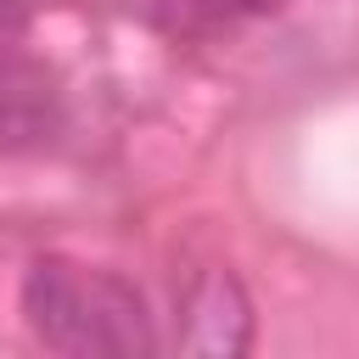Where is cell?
I'll list each match as a JSON object with an SVG mask.
<instances>
[{"label":"cell","instance_id":"1","mask_svg":"<svg viewBox=\"0 0 359 359\" xmlns=\"http://www.w3.org/2000/svg\"><path fill=\"white\" fill-rule=\"evenodd\" d=\"M28 331L67 359H146L157 353V325L135 280L79 258H34L22 275Z\"/></svg>","mask_w":359,"mask_h":359},{"label":"cell","instance_id":"2","mask_svg":"<svg viewBox=\"0 0 359 359\" xmlns=\"http://www.w3.org/2000/svg\"><path fill=\"white\" fill-rule=\"evenodd\" d=\"M180 348L208 353V359H236L252 348V303L230 269H208L185 292V320H180Z\"/></svg>","mask_w":359,"mask_h":359},{"label":"cell","instance_id":"3","mask_svg":"<svg viewBox=\"0 0 359 359\" xmlns=\"http://www.w3.org/2000/svg\"><path fill=\"white\" fill-rule=\"evenodd\" d=\"M50 107H56V95L45 90V79L34 67L0 62V146L39 140L50 129Z\"/></svg>","mask_w":359,"mask_h":359}]
</instances>
